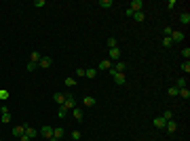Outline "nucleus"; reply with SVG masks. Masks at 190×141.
Returning a JSON list of instances; mask_svg holds the SVG:
<instances>
[{"label": "nucleus", "mask_w": 190, "mask_h": 141, "mask_svg": "<svg viewBox=\"0 0 190 141\" xmlns=\"http://www.w3.org/2000/svg\"><path fill=\"white\" fill-rule=\"evenodd\" d=\"M110 76H112V80L119 84V86H123V84L127 82V76H125L123 72H114V70H110Z\"/></svg>", "instance_id": "obj_1"}, {"label": "nucleus", "mask_w": 190, "mask_h": 141, "mask_svg": "<svg viewBox=\"0 0 190 141\" xmlns=\"http://www.w3.org/2000/svg\"><path fill=\"white\" fill-rule=\"evenodd\" d=\"M59 107H63L66 112H68V110H74V107H76L74 95H72V93H66V101H63V106H59Z\"/></svg>", "instance_id": "obj_2"}, {"label": "nucleus", "mask_w": 190, "mask_h": 141, "mask_svg": "<svg viewBox=\"0 0 190 141\" xmlns=\"http://www.w3.org/2000/svg\"><path fill=\"white\" fill-rule=\"evenodd\" d=\"M112 70V61L110 59H104V61H99V65H97V72H110Z\"/></svg>", "instance_id": "obj_3"}, {"label": "nucleus", "mask_w": 190, "mask_h": 141, "mask_svg": "<svg viewBox=\"0 0 190 141\" xmlns=\"http://www.w3.org/2000/svg\"><path fill=\"white\" fill-rule=\"evenodd\" d=\"M129 9L133 13H140L144 9V0H131V4H129Z\"/></svg>", "instance_id": "obj_4"}, {"label": "nucleus", "mask_w": 190, "mask_h": 141, "mask_svg": "<svg viewBox=\"0 0 190 141\" xmlns=\"http://www.w3.org/2000/svg\"><path fill=\"white\" fill-rule=\"evenodd\" d=\"M108 55H110V61H120V48H108Z\"/></svg>", "instance_id": "obj_5"}, {"label": "nucleus", "mask_w": 190, "mask_h": 141, "mask_svg": "<svg viewBox=\"0 0 190 141\" xmlns=\"http://www.w3.org/2000/svg\"><path fill=\"white\" fill-rule=\"evenodd\" d=\"M24 135H25V137H28L30 141H32L36 135H38V131H36L34 126H30V124H25V133H24Z\"/></svg>", "instance_id": "obj_6"}, {"label": "nucleus", "mask_w": 190, "mask_h": 141, "mask_svg": "<svg viewBox=\"0 0 190 141\" xmlns=\"http://www.w3.org/2000/svg\"><path fill=\"white\" fill-rule=\"evenodd\" d=\"M38 65H40L42 70H47V68H51V65H53V59H51V57H40Z\"/></svg>", "instance_id": "obj_7"}, {"label": "nucleus", "mask_w": 190, "mask_h": 141, "mask_svg": "<svg viewBox=\"0 0 190 141\" xmlns=\"http://www.w3.org/2000/svg\"><path fill=\"white\" fill-rule=\"evenodd\" d=\"M40 135H42V137H45V139H51V137H53V126H42V129H40Z\"/></svg>", "instance_id": "obj_8"}, {"label": "nucleus", "mask_w": 190, "mask_h": 141, "mask_svg": "<svg viewBox=\"0 0 190 141\" xmlns=\"http://www.w3.org/2000/svg\"><path fill=\"white\" fill-rule=\"evenodd\" d=\"M112 70L114 72H125L127 70V63H125V61H114V63H112Z\"/></svg>", "instance_id": "obj_9"}, {"label": "nucleus", "mask_w": 190, "mask_h": 141, "mask_svg": "<svg viewBox=\"0 0 190 141\" xmlns=\"http://www.w3.org/2000/svg\"><path fill=\"white\" fill-rule=\"evenodd\" d=\"M25 133V124H17V126H15V129H13V135H15V137H17V139H19V137H21V135H24Z\"/></svg>", "instance_id": "obj_10"}, {"label": "nucleus", "mask_w": 190, "mask_h": 141, "mask_svg": "<svg viewBox=\"0 0 190 141\" xmlns=\"http://www.w3.org/2000/svg\"><path fill=\"white\" fill-rule=\"evenodd\" d=\"M169 38H171V40H173V44H175V42H179V40H184V34L178 32V30H173V34L169 36Z\"/></svg>", "instance_id": "obj_11"}, {"label": "nucleus", "mask_w": 190, "mask_h": 141, "mask_svg": "<svg viewBox=\"0 0 190 141\" xmlns=\"http://www.w3.org/2000/svg\"><path fill=\"white\" fill-rule=\"evenodd\" d=\"M53 99H55V103H57V106H63L66 95H63V93H55V95H53Z\"/></svg>", "instance_id": "obj_12"}, {"label": "nucleus", "mask_w": 190, "mask_h": 141, "mask_svg": "<svg viewBox=\"0 0 190 141\" xmlns=\"http://www.w3.org/2000/svg\"><path fill=\"white\" fill-rule=\"evenodd\" d=\"M53 139H57V141L63 139V129H59V126H57V129H53Z\"/></svg>", "instance_id": "obj_13"}, {"label": "nucleus", "mask_w": 190, "mask_h": 141, "mask_svg": "<svg viewBox=\"0 0 190 141\" xmlns=\"http://www.w3.org/2000/svg\"><path fill=\"white\" fill-rule=\"evenodd\" d=\"M63 84H66V86H68V89H74V86H76V78H72V76H68V78H66V80H63Z\"/></svg>", "instance_id": "obj_14"}, {"label": "nucleus", "mask_w": 190, "mask_h": 141, "mask_svg": "<svg viewBox=\"0 0 190 141\" xmlns=\"http://www.w3.org/2000/svg\"><path fill=\"white\" fill-rule=\"evenodd\" d=\"M152 124H154L156 129H165V124H167V122H165V120H163L161 116H158V118H154V120H152Z\"/></svg>", "instance_id": "obj_15"}, {"label": "nucleus", "mask_w": 190, "mask_h": 141, "mask_svg": "<svg viewBox=\"0 0 190 141\" xmlns=\"http://www.w3.org/2000/svg\"><path fill=\"white\" fill-rule=\"evenodd\" d=\"M165 129L169 131V133H175V131H178V124H175V122H173V120H167Z\"/></svg>", "instance_id": "obj_16"}, {"label": "nucleus", "mask_w": 190, "mask_h": 141, "mask_svg": "<svg viewBox=\"0 0 190 141\" xmlns=\"http://www.w3.org/2000/svg\"><path fill=\"white\" fill-rule=\"evenodd\" d=\"M40 57H42V55H40L38 51H32V55H30V61H32V63H36V65H38V61H40Z\"/></svg>", "instance_id": "obj_17"}, {"label": "nucleus", "mask_w": 190, "mask_h": 141, "mask_svg": "<svg viewBox=\"0 0 190 141\" xmlns=\"http://www.w3.org/2000/svg\"><path fill=\"white\" fill-rule=\"evenodd\" d=\"M95 76H97V70H95V68H89V70H84V78H91V80H93Z\"/></svg>", "instance_id": "obj_18"}, {"label": "nucleus", "mask_w": 190, "mask_h": 141, "mask_svg": "<svg viewBox=\"0 0 190 141\" xmlns=\"http://www.w3.org/2000/svg\"><path fill=\"white\" fill-rule=\"evenodd\" d=\"M178 95L182 97V99H186V101H188V99H190V91H188V86H186V89H179Z\"/></svg>", "instance_id": "obj_19"}, {"label": "nucleus", "mask_w": 190, "mask_h": 141, "mask_svg": "<svg viewBox=\"0 0 190 141\" xmlns=\"http://www.w3.org/2000/svg\"><path fill=\"white\" fill-rule=\"evenodd\" d=\"M99 6H101V9H112L114 2H112V0H99Z\"/></svg>", "instance_id": "obj_20"}, {"label": "nucleus", "mask_w": 190, "mask_h": 141, "mask_svg": "<svg viewBox=\"0 0 190 141\" xmlns=\"http://www.w3.org/2000/svg\"><path fill=\"white\" fill-rule=\"evenodd\" d=\"M72 114H74V118H76L78 122L83 120V110H80V107H74V110H72Z\"/></svg>", "instance_id": "obj_21"}, {"label": "nucleus", "mask_w": 190, "mask_h": 141, "mask_svg": "<svg viewBox=\"0 0 190 141\" xmlns=\"http://www.w3.org/2000/svg\"><path fill=\"white\" fill-rule=\"evenodd\" d=\"M175 89H186V78L184 76H179L178 82H175Z\"/></svg>", "instance_id": "obj_22"}, {"label": "nucleus", "mask_w": 190, "mask_h": 141, "mask_svg": "<svg viewBox=\"0 0 190 141\" xmlns=\"http://www.w3.org/2000/svg\"><path fill=\"white\" fill-rule=\"evenodd\" d=\"M116 47H119V40H116L114 36H112V38H108V48H116Z\"/></svg>", "instance_id": "obj_23"}, {"label": "nucleus", "mask_w": 190, "mask_h": 141, "mask_svg": "<svg viewBox=\"0 0 190 141\" xmlns=\"http://www.w3.org/2000/svg\"><path fill=\"white\" fill-rule=\"evenodd\" d=\"M179 21H182L184 25H188L190 23V15L188 13H182V15H179Z\"/></svg>", "instance_id": "obj_24"}, {"label": "nucleus", "mask_w": 190, "mask_h": 141, "mask_svg": "<svg viewBox=\"0 0 190 141\" xmlns=\"http://www.w3.org/2000/svg\"><path fill=\"white\" fill-rule=\"evenodd\" d=\"M163 47H165V48H171V47H173V40H171L169 36H165V38H163Z\"/></svg>", "instance_id": "obj_25"}, {"label": "nucleus", "mask_w": 190, "mask_h": 141, "mask_svg": "<svg viewBox=\"0 0 190 141\" xmlns=\"http://www.w3.org/2000/svg\"><path fill=\"white\" fill-rule=\"evenodd\" d=\"M161 118H163L165 122H167V120H173V112H171V110H167V112H163V116H161Z\"/></svg>", "instance_id": "obj_26"}, {"label": "nucleus", "mask_w": 190, "mask_h": 141, "mask_svg": "<svg viewBox=\"0 0 190 141\" xmlns=\"http://www.w3.org/2000/svg\"><path fill=\"white\" fill-rule=\"evenodd\" d=\"M84 106H87V107H93L95 106V97H84Z\"/></svg>", "instance_id": "obj_27"}, {"label": "nucleus", "mask_w": 190, "mask_h": 141, "mask_svg": "<svg viewBox=\"0 0 190 141\" xmlns=\"http://www.w3.org/2000/svg\"><path fill=\"white\" fill-rule=\"evenodd\" d=\"M9 97H11L9 91H0V101H9Z\"/></svg>", "instance_id": "obj_28"}, {"label": "nucleus", "mask_w": 190, "mask_h": 141, "mask_svg": "<svg viewBox=\"0 0 190 141\" xmlns=\"http://www.w3.org/2000/svg\"><path fill=\"white\" fill-rule=\"evenodd\" d=\"M182 72H184V74L190 72V61H184V63H182Z\"/></svg>", "instance_id": "obj_29"}, {"label": "nucleus", "mask_w": 190, "mask_h": 141, "mask_svg": "<svg viewBox=\"0 0 190 141\" xmlns=\"http://www.w3.org/2000/svg\"><path fill=\"white\" fill-rule=\"evenodd\" d=\"M80 137H83V135H80V131H72V139H74V141H78Z\"/></svg>", "instance_id": "obj_30"}, {"label": "nucleus", "mask_w": 190, "mask_h": 141, "mask_svg": "<svg viewBox=\"0 0 190 141\" xmlns=\"http://www.w3.org/2000/svg\"><path fill=\"white\" fill-rule=\"evenodd\" d=\"M133 17H135V21H144V13H133Z\"/></svg>", "instance_id": "obj_31"}, {"label": "nucleus", "mask_w": 190, "mask_h": 141, "mask_svg": "<svg viewBox=\"0 0 190 141\" xmlns=\"http://www.w3.org/2000/svg\"><path fill=\"white\" fill-rule=\"evenodd\" d=\"M0 120H2L4 124H6V122H11V114H2V116H0Z\"/></svg>", "instance_id": "obj_32"}, {"label": "nucleus", "mask_w": 190, "mask_h": 141, "mask_svg": "<svg viewBox=\"0 0 190 141\" xmlns=\"http://www.w3.org/2000/svg\"><path fill=\"white\" fill-rule=\"evenodd\" d=\"M178 91H179V89H175V86H169V95H171V97H175Z\"/></svg>", "instance_id": "obj_33"}, {"label": "nucleus", "mask_w": 190, "mask_h": 141, "mask_svg": "<svg viewBox=\"0 0 190 141\" xmlns=\"http://www.w3.org/2000/svg\"><path fill=\"white\" fill-rule=\"evenodd\" d=\"M182 57H186V61H188V57H190V48H188V47L182 51Z\"/></svg>", "instance_id": "obj_34"}, {"label": "nucleus", "mask_w": 190, "mask_h": 141, "mask_svg": "<svg viewBox=\"0 0 190 141\" xmlns=\"http://www.w3.org/2000/svg\"><path fill=\"white\" fill-rule=\"evenodd\" d=\"M163 32H165V36H171V34H173V27H171V25H167Z\"/></svg>", "instance_id": "obj_35"}, {"label": "nucleus", "mask_w": 190, "mask_h": 141, "mask_svg": "<svg viewBox=\"0 0 190 141\" xmlns=\"http://www.w3.org/2000/svg\"><path fill=\"white\" fill-rule=\"evenodd\" d=\"M74 74H76V76H78V78H83V76H84V70H83V68H78V70L74 72Z\"/></svg>", "instance_id": "obj_36"}, {"label": "nucleus", "mask_w": 190, "mask_h": 141, "mask_svg": "<svg viewBox=\"0 0 190 141\" xmlns=\"http://www.w3.org/2000/svg\"><path fill=\"white\" fill-rule=\"evenodd\" d=\"M66 114H68V112H66L63 107H59V112H57V116H59V118H66Z\"/></svg>", "instance_id": "obj_37"}, {"label": "nucleus", "mask_w": 190, "mask_h": 141, "mask_svg": "<svg viewBox=\"0 0 190 141\" xmlns=\"http://www.w3.org/2000/svg\"><path fill=\"white\" fill-rule=\"evenodd\" d=\"M45 4H47L45 0H36V2H34V6H38V9H40V6H45Z\"/></svg>", "instance_id": "obj_38"}, {"label": "nucleus", "mask_w": 190, "mask_h": 141, "mask_svg": "<svg viewBox=\"0 0 190 141\" xmlns=\"http://www.w3.org/2000/svg\"><path fill=\"white\" fill-rule=\"evenodd\" d=\"M36 70V63H32V61H30V63H28V72H34Z\"/></svg>", "instance_id": "obj_39"}, {"label": "nucleus", "mask_w": 190, "mask_h": 141, "mask_svg": "<svg viewBox=\"0 0 190 141\" xmlns=\"http://www.w3.org/2000/svg\"><path fill=\"white\" fill-rule=\"evenodd\" d=\"M19 141H30V139H28L25 135H21V137H19Z\"/></svg>", "instance_id": "obj_40"}, {"label": "nucleus", "mask_w": 190, "mask_h": 141, "mask_svg": "<svg viewBox=\"0 0 190 141\" xmlns=\"http://www.w3.org/2000/svg\"><path fill=\"white\" fill-rule=\"evenodd\" d=\"M0 141H2V139H0Z\"/></svg>", "instance_id": "obj_41"}, {"label": "nucleus", "mask_w": 190, "mask_h": 141, "mask_svg": "<svg viewBox=\"0 0 190 141\" xmlns=\"http://www.w3.org/2000/svg\"><path fill=\"white\" fill-rule=\"evenodd\" d=\"M47 141H49V139H47Z\"/></svg>", "instance_id": "obj_42"}]
</instances>
